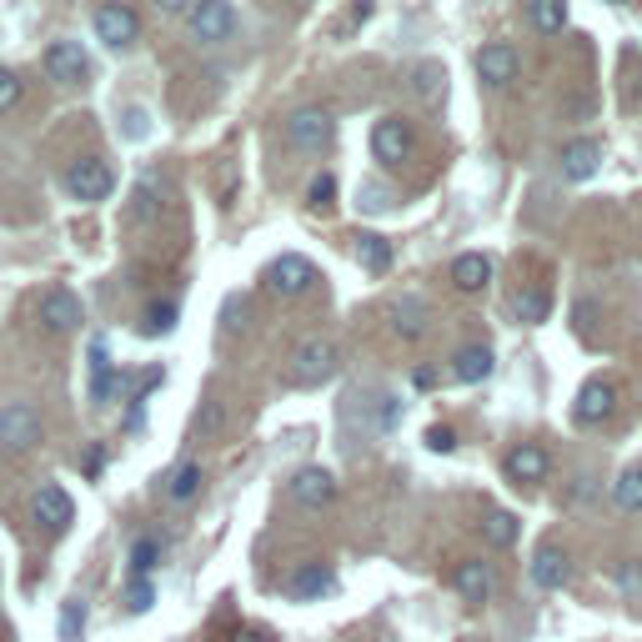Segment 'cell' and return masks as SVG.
Wrapping results in <instances>:
<instances>
[{
    "instance_id": "1",
    "label": "cell",
    "mask_w": 642,
    "mask_h": 642,
    "mask_svg": "<svg viewBox=\"0 0 642 642\" xmlns=\"http://www.w3.org/2000/svg\"><path fill=\"white\" fill-rule=\"evenodd\" d=\"M337 367H341L337 341L312 337V341H302V347L291 352L287 381H291V387H322V381H331V377H337Z\"/></svg>"
},
{
    "instance_id": "2",
    "label": "cell",
    "mask_w": 642,
    "mask_h": 642,
    "mask_svg": "<svg viewBox=\"0 0 642 642\" xmlns=\"http://www.w3.org/2000/svg\"><path fill=\"white\" fill-rule=\"evenodd\" d=\"M186 26L201 46H222V40L237 36V11H231V0H191Z\"/></svg>"
},
{
    "instance_id": "3",
    "label": "cell",
    "mask_w": 642,
    "mask_h": 642,
    "mask_svg": "<svg viewBox=\"0 0 642 642\" xmlns=\"http://www.w3.org/2000/svg\"><path fill=\"white\" fill-rule=\"evenodd\" d=\"M312 281H316V266L306 262L302 251H281L272 266H266V291L272 297H302V291H312Z\"/></svg>"
},
{
    "instance_id": "4",
    "label": "cell",
    "mask_w": 642,
    "mask_h": 642,
    "mask_svg": "<svg viewBox=\"0 0 642 642\" xmlns=\"http://www.w3.org/2000/svg\"><path fill=\"white\" fill-rule=\"evenodd\" d=\"M331 131H337V121H331L327 105H302L287 116V146H297V151H322Z\"/></svg>"
},
{
    "instance_id": "5",
    "label": "cell",
    "mask_w": 642,
    "mask_h": 642,
    "mask_svg": "<svg viewBox=\"0 0 642 642\" xmlns=\"http://www.w3.org/2000/svg\"><path fill=\"white\" fill-rule=\"evenodd\" d=\"M36 316H40V327L51 331V337H66V331L80 327V297L66 287H46L40 291V302H36Z\"/></svg>"
},
{
    "instance_id": "6",
    "label": "cell",
    "mask_w": 642,
    "mask_h": 642,
    "mask_svg": "<svg viewBox=\"0 0 642 642\" xmlns=\"http://www.w3.org/2000/svg\"><path fill=\"white\" fill-rule=\"evenodd\" d=\"M40 442V412L30 402L0 406V446L5 452H30Z\"/></svg>"
},
{
    "instance_id": "7",
    "label": "cell",
    "mask_w": 642,
    "mask_h": 642,
    "mask_svg": "<svg viewBox=\"0 0 642 642\" xmlns=\"http://www.w3.org/2000/svg\"><path fill=\"white\" fill-rule=\"evenodd\" d=\"M96 36H101L111 51H131L136 40H141V15H136L131 5L111 0V5H101V11H96Z\"/></svg>"
},
{
    "instance_id": "8",
    "label": "cell",
    "mask_w": 642,
    "mask_h": 642,
    "mask_svg": "<svg viewBox=\"0 0 642 642\" xmlns=\"http://www.w3.org/2000/svg\"><path fill=\"white\" fill-rule=\"evenodd\" d=\"M111 186H116V176H111V166L96 161V156L76 161V166L66 171V191L76 201H105V197H111Z\"/></svg>"
},
{
    "instance_id": "9",
    "label": "cell",
    "mask_w": 642,
    "mask_h": 642,
    "mask_svg": "<svg viewBox=\"0 0 642 642\" xmlns=\"http://www.w3.org/2000/svg\"><path fill=\"white\" fill-rule=\"evenodd\" d=\"M46 76L61 80V86H80V80L91 76V55L80 51V40H55L51 51H46Z\"/></svg>"
},
{
    "instance_id": "10",
    "label": "cell",
    "mask_w": 642,
    "mask_h": 642,
    "mask_svg": "<svg viewBox=\"0 0 642 642\" xmlns=\"http://www.w3.org/2000/svg\"><path fill=\"white\" fill-rule=\"evenodd\" d=\"M412 126H406L402 116H387L372 126V151H377V161H387V166H396V161L412 156Z\"/></svg>"
},
{
    "instance_id": "11",
    "label": "cell",
    "mask_w": 642,
    "mask_h": 642,
    "mask_svg": "<svg viewBox=\"0 0 642 642\" xmlns=\"http://www.w3.org/2000/svg\"><path fill=\"white\" fill-rule=\"evenodd\" d=\"M30 512H36V523L46 527V532H66L71 517H76V502H71L66 487L46 482V487L36 492V502H30Z\"/></svg>"
},
{
    "instance_id": "12",
    "label": "cell",
    "mask_w": 642,
    "mask_h": 642,
    "mask_svg": "<svg viewBox=\"0 0 642 642\" xmlns=\"http://www.w3.org/2000/svg\"><path fill=\"white\" fill-rule=\"evenodd\" d=\"M287 492H291V502H302V507H327V502L337 498V477H331L327 467H302V473H291Z\"/></svg>"
},
{
    "instance_id": "13",
    "label": "cell",
    "mask_w": 642,
    "mask_h": 642,
    "mask_svg": "<svg viewBox=\"0 0 642 642\" xmlns=\"http://www.w3.org/2000/svg\"><path fill=\"white\" fill-rule=\"evenodd\" d=\"M613 402H617V392H613V381H603V377H592L582 392H577V406H572V417H577V427H597V421H607L613 417Z\"/></svg>"
},
{
    "instance_id": "14",
    "label": "cell",
    "mask_w": 642,
    "mask_h": 642,
    "mask_svg": "<svg viewBox=\"0 0 642 642\" xmlns=\"http://www.w3.org/2000/svg\"><path fill=\"white\" fill-rule=\"evenodd\" d=\"M502 467H507V477L517 487H532V482H542V477H547L552 462H547V452H542L538 442H517L507 457H502Z\"/></svg>"
},
{
    "instance_id": "15",
    "label": "cell",
    "mask_w": 642,
    "mask_h": 642,
    "mask_svg": "<svg viewBox=\"0 0 642 642\" xmlns=\"http://www.w3.org/2000/svg\"><path fill=\"white\" fill-rule=\"evenodd\" d=\"M331 588H337V577H331L327 563H302L287 577V592L297 597V603H322Z\"/></svg>"
},
{
    "instance_id": "16",
    "label": "cell",
    "mask_w": 642,
    "mask_h": 642,
    "mask_svg": "<svg viewBox=\"0 0 642 642\" xmlns=\"http://www.w3.org/2000/svg\"><path fill=\"white\" fill-rule=\"evenodd\" d=\"M477 76H482L487 86H507V80H517V51H512L507 40L482 46V51H477Z\"/></svg>"
},
{
    "instance_id": "17",
    "label": "cell",
    "mask_w": 642,
    "mask_h": 642,
    "mask_svg": "<svg viewBox=\"0 0 642 642\" xmlns=\"http://www.w3.org/2000/svg\"><path fill=\"white\" fill-rule=\"evenodd\" d=\"M532 588H542V592H557L572 577V563H567V552L563 547H538V557H532Z\"/></svg>"
},
{
    "instance_id": "18",
    "label": "cell",
    "mask_w": 642,
    "mask_h": 642,
    "mask_svg": "<svg viewBox=\"0 0 642 642\" xmlns=\"http://www.w3.org/2000/svg\"><path fill=\"white\" fill-rule=\"evenodd\" d=\"M597 166H603V141H592V136H582V141H572L563 151L567 181H588V176H597Z\"/></svg>"
},
{
    "instance_id": "19",
    "label": "cell",
    "mask_w": 642,
    "mask_h": 642,
    "mask_svg": "<svg viewBox=\"0 0 642 642\" xmlns=\"http://www.w3.org/2000/svg\"><path fill=\"white\" fill-rule=\"evenodd\" d=\"M452 588H457L467 603H487V597H492V567L467 557V563H457V572H452Z\"/></svg>"
},
{
    "instance_id": "20",
    "label": "cell",
    "mask_w": 642,
    "mask_h": 642,
    "mask_svg": "<svg viewBox=\"0 0 642 642\" xmlns=\"http://www.w3.org/2000/svg\"><path fill=\"white\" fill-rule=\"evenodd\" d=\"M492 362H498V356H492V347L473 341V347H462V352L452 356V377L473 387V381H487V377H492Z\"/></svg>"
},
{
    "instance_id": "21",
    "label": "cell",
    "mask_w": 642,
    "mask_h": 642,
    "mask_svg": "<svg viewBox=\"0 0 642 642\" xmlns=\"http://www.w3.org/2000/svg\"><path fill=\"white\" fill-rule=\"evenodd\" d=\"M492 281V262H487L482 251H462L457 262H452V287L457 291H482Z\"/></svg>"
},
{
    "instance_id": "22",
    "label": "cell",
    "mask_w": 642,
    "mask_h": 642,
    "mask_svg": "<svg viewBox=\"0 0 642 642\" xmlns=\"http://www.w3.org/2000/svg\"><path fill=\"white\" fill-rule=\"evenodd\" d=\"M161 492H166V502H191L201 492V462H176Z\"/></svg>"
},
{
    "instance_id": "23",
    "label": "cell",
    "mask_w": 642,
    "mask_h": 642,
    "mask_svg": "<svg viewBox=\"0 0 642 642\" xmlns=\"http://www.w3.org/2000/svg\"><path fill=\"white\" fill-rule=\"evenodd\" d=\"M527 21L542 36H557L567 26V0H527Z\"/></svg>"
},
{
    "instance_id": "24",
    "label": "cell",
    "mask_w": 642,
    "mask_h": 642,
    "mask_svg": "<svg viewBox=\"0 0 642 642\" xmlns=\"http://www.w3.org/2000/svg\"><path fill=\"white\" fill-rule=\"evenodd\" d=\"M392 327L402 331L406 341L421 337V331H427V302H421V297H402V302L392 306Z\"/></svg>"
},
{
    "instance_id": "25",
    "label": "cell",
    "mask_w": 642,
    "mask_h": 642,
    "mask_svg": "<svg viewBox=\"0 0 642 642\" xmlns=\"http://www.w3.org/2000/svg\"><path fill=\"white\" fill-rule=\"evenodd\" d=\"M356 262L367 266V272H387V266H392V247H387V237L362 231V237H356Z\"/></svg>"
},
{
    "instance_id": "26",
    "label": "cell",
    "mask_w": 642,
    "mask_h": 642,
    "mask_svg": "<svg viewBox=\"0 0 642 642\" xmlns=\"http://www.w3.org/2000/svg\"><path fill=\"white\" fill-rule=\"evenodd\" d=\"M512 312H517V322H527V327H538L542 316L552 312L547 287H527V291H517V302H512Z\"/></svg>"
},
{
    "instance_id": "27",
    "label": "cell",
    "mask_w": 642,
    "mask_h": 642,
    "mask_svg": "<svg viewBox=\"0 0 642 642\" xmlns=\"http://www.w3.org/2000/svg\"><path fill=\"white\" fill-rule=\"evenodd\" d=\"M482 538L492 542V547H512V542H517V517H512V512H487Z\"/></svg>"
},
{
    "instance_id": "28",
    "label": "cell",
    "mask_w": 642,
    "mask_h": 642,
    "mask_svg": "<svg viewBox=\"0 0 642 642\" xmlns=\"http://www.w3.org/2000/svg\"><path fill=\"white\" fill-rule=\"evenodd\" d=\"M156 567H161V542L156 538H141L131 547V577H136V582H146Z\"/></svg>"
},
{
    "instance_id": "29",
    "label": "cell",
    "mask_w": 642,
    "mask_h": 642,
    "mask_svg": "<svg viewBox=\"0 0 642 642\" xmlns=\"http://www.w3.org/2000/svg\"><path fill=\"white\" fill-rule=\"evenodd\" d=\"M613 502H617L622 512H642V467H632V473H622V477H617Z\"/></svg>"
},
{
    "instance_id": "30",
    "label": "cell",
    "mask_w": 642,
    "mask_h": 642,
    "mask_svg": "<svg viewBox=\"0 0 642 642\" xmlns=\"http://www.w3.org/2000/svg\"><path fill=\"white\" fill-rule=\"evenodd\" d=\"M61 642H80V632H86V603L80 597H71V603H61Z\"/></svg>"
},
{
    "instance_id": "31",
    "label": "cell",
    "mask_w": 642,
    "mask_h": 642,
    "mask_svg": "<svg viewBox=\"0 0 642 642\" xmlns=\"http://www.w3.org/2000/svg\"><path fill=\"white\" fill-rule=\"evenodd\" d=\"M91 396H96V402H105V396H111V362H105L101 341L91 347Z\"/></svg>"
},
{
    "instance_id": "32",
    "label": "cell",
    "mask_w": 642,
    "mask_h": 642,
    "mask_svg": "<svg viewBox=\"0 0 642 642\" xmlns=\"http://www.w3.org/2000/svg\"><path fill=\"white\" fill-rule=\"evenodd\" d=\"M176 327V306H151V312H146V322H141V331L146 337H166V331Z\"/></svg>"
},
{
    "instance_id": "33",
    "label": "cell",
    "mask_w": 642,
    "mask_h": 642,
    "mask_svg": "<svg viewBox=\"0 0 642 642\" xmlns=\"http://www.w3.org/2000/svg\"><path fill=\"white\" fill-rule=\"evenodd\" d=\"M442 66H432V61H427V66H417V96L421 101H437V96H442Z\"/></svg>"
},
{
    "instance_id": "34",
    "label": "cell",
    "mask_w": 642,
    "mask_h": 642,
    "mask_svg": "<svg viewBox=\"0 0 642 642\" xmlns=\"http://www.w3.org/2000/svg\"><path fill=\"white\" fill-rule=\"evenodd\" d=\"M15 101H21V76L0 66V111H11Z\"/></svg>"
},
{
    "instance_id": "35",
    "label": "cell",
    "mask_w": 642,
    "mask_h": 642,
    "mask_svg": "<svg viewBox=\"0 0 642 642\" xmlns=\"http://www.w3.org/2000/svg\"><path fill=\"white\" fill-rule=\"evenodd\" d=\"M331 197H337V176L322 171V176L312 181V206H331Z\"/></svg>"
},
{
    "instance_id": "36",
    "label": "cell",
    "mask_w": 642,
    "mask_h": 642,
    "mask_svg": "<svg viewBox=\"0 0 642 642\" xmlns=\"http://www.w3.org/2000/svg\"><path fill=\"white\" fill-rule=\"evenodd\" d=\"M151 603H156V592H151V582H131V592H126V607H131V613H146Z\"/></svg>"
},
{
    "instance_id": "37",
    "label": "cell",
    "mask_w": 642,
    "mask_h": 642,
    "mask_svg": "<svg viewBox=\"0 0 642 642\" xmlns=\"http://www.w3.org/2000/svg\"><path fill=\"white\" fill-rule=\"evenodd\" d=\"M216 427H222V402H206V412L197 417V432H201V437H211Z\"/></svg>"
},
{
    "instance_id": "38",
    "label": "cell",
    "mask_w": 642,
    "mask_h": 642,
    "mask_svg": "<svg viewBox=\"0 0 642 642\" xmlns=\"http://www.w3.org/2000/svg\"><path fill=\"white\" fill-rule=\"evenodd\" d=\"M427 446H432V452H452V446H457V432H452V427H432V432H427Z\"/></svg>"
},
{
    "instance_id": "39",
    "label": "cell",
    "mask_w": 642,
    "mask_h": 642,
    "mask_svg": "<svg viewBox=\"0 0 642 642\" xmlns=\"http://www.w3.org/2000/svg\"><path fill=\"white\" fill-rule=\"evenodd\" d=\"M362 206H367V211H387L392 201H387V191H381V186H362Z\"/></svg>"
},
{
    "instance_id": "40",
    "label": "cell",
    "mask_w": 642,
    "mask_h": 642,
    "mask_svg": "<svg viewBox=\"0 0 642 642\" xmlns=\"http://www.w3.org/2000/svg\"><path fill=\"white\" fill-rule=\"evenodd\" d=\"M617 582H622V588H638V582H642V572H638V567H617Z\"/></svg>"
},
{
    "instance_id": "41",
    "label": "cell",
    "mask_w": 642,
    "mask_h": 642,
    "mask_svg": "<svg viewBox=\"0 0 642 642\" xmlns=\"http://www.w3.org/2000/svg\"><path fill=\"white\" fill-rule=\"evenodd\" d=\"M156 11H191V0H156Z\"/></svg>"
},
{
    "instance_id": "42",
    "label": "cell",
    "mask_w": 642,
    "mask_h": 642,
    "mask_svg": "<svg viewBox=\"0 0 642 642\" xmlns=\"http://www.w3.org/2000/svg\"><path fill=\"white\" fill-rule=\"evenodd\" d=\"M231 642H272V638H266V632H237Z\"/></svg>"
},
{
    "instance_id": "43",
    "label": "cell",
    "mask_w": 642,
    "mask_h": 642,
    "mask_svg": "<svg viewBox=\"0 0 642 642\" xmlns=\"http://www.w3.org/2000/svg\"><path fill=\"white\" fill-rule=\"evenodd\" d=\"M462 642H477V638H462Z\"/></svg>"
}]
</instances>
